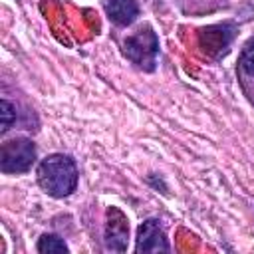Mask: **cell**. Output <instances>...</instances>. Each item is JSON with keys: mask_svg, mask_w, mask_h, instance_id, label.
<instances>
[{"mask_svg": "<svg viewBox=\"0 0 254 254\" xmlns=\"http://www.w3.org/2000/svg\"><path fill=\"white\" fill-rule=\"evenodd\" d=\"M38 183L48 194L56 198L71 194L77 185L75 163L65 155L46 157L38 167Z\"/></svg>", "mask_w": 254, "mask_h": 254, "instance_id": "obj_1", "label": "cell"}, {"mask_svg": "<svg viewBox=\"0 0 254 254\" xmlns=\"http://www.w3.org/2000/svg\"><path fill=\"white\" fill-rule=\"evenodd\" d=\"M157 52H159V40L149 26L137 30L133 36L125 40V56L143 69L155 67Z\"/></svg>", "mask_w": 254, "mask_h": 254, "instance_id": "obj_2", "label": "cell"}, {"mask_svg": "<svg viewBox=\"0 0 254 254\" xmlns=\"http://www.w3.org/2000/svg\"><path fill=\"white\" fill-rule=\"evenodd\" d=\"M36 159V147L28 139H10L2 143L0 149V169L2 173H26Z\"/></svg>", "mask_w": 254, "mask_h": 254, "instance_id": "obj_3", "label": "cell"}, {"mask_svg": "<svg viewBox=\"0 0 254 254\" xmlns=\"http://www.w3.org/2000/svg\"><path fill=\"white\" fill-rule=\"evenodd\" d=\"M137 252H169V242L159 220H147L137 232Z\"/></svg>", "mask_w": 254, "mask_h": 254, "instance_id": "obj_4", "label": "cell"}, {"mask_svg": "<svg viewBox=\"0 0 254 254\" xmlns=\"http://www.w3.org/2000/svg\"><path fill=\"white\" fill-rule=\"evenodd\" d=\"M127 220L121 210L109 208L107 210V228H105V242L111 250H123L127 240Z\"/></svg>", "mask_w": 254, "mask_h": 254, "instance_id": "obj_5", "label": "cell"}, {"mask_svg": "<svg viewBox=\"0 0 254 254\" xmlns=\"http://www.w3.org/2000/svg\"><path fill=\"white\" fill-rule=\"evenodd\" d=\"M105 8H107L109 18L119 26L131 24L139 14L137 0H109Z\"/></svg>", "mask_w": 254, "mask_h": 254, "instance_id": "obj_6", "label": "cell"}, {"mask_svg": "<svg viewBox=\"0 0 254 254\" xmlns=\"http://www.w3.org/2000/svg\"><path fill=\"white\" fill-rule=\"evenodd\" d=\"M226 26H214V28H206L202 30V38H206V42L214 40V44L208 48V50H222L228 46L230 38H232V32H224Z\"/></svg>", "mask_w": 254, "mask_h": 254, "instance_id": "obj_7", "label": "cell"}, {"mask_svg": "<svg viewBox=\"0 0 254 254\" xmlns=\"http://www.w3.org/2000/svg\"><path fill=\"white\" fill-rule=\"evenodd\" d=\"M38 252H67V246L62 238L54 236V234H44L38 242Z\"/></svg>", "mask_w": 254, "mask_h": 254, "instance_id": "obj_8", "label": "cell"}, {"mask_svg": "<svg viewBox=\"0 0 254 254\" xmlns=\"http://www.w3.org/2000/svg\"><path fill=\"white\" fill-rule=\"evenodd\" d=\"M240 64H242L246 73L254 75V38L246 42V46L242 50V56H240Z\"/></svg>", "mask_w": 254, "mask_h": 254, "instance_id": "obj_9", "label": "cell"}, {"mask_svg": "<svg viewBox=\"0 0 254 254\" xmlns=\"http://www.w3.org/2000/svg\"><path fill=\"white\" fill-rule=\"evenodd\" d=\"M0 107H2V133H6L12 125V119H14V107L6 99H2Z\"/></svg>", "mask_w": 254, "mask_h": 254, "instance_id": "obj_10", "label": "cell"}]
</instances>
